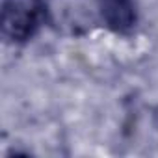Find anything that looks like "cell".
I'll return each instance as SVG.
<instances>
[{
    "mask_svg": "<svg viewBox=\"0 0 158 158\" xmlns=\"http://www.w3.org/2000/svg\"><path fill=\"white\" fill-rule=\"evenodd\" d=\"M48 21V4L45 0H4L2 35L10 43L30 41Z\"/></svg>",
    "mask_w": 158,
    "mask_h": 158,
    "instance_id": "6da1fadb",
    "label": "cell"
},
{
    "mask_svg": "<svg viewBox=\"0 0 158 158\" xmlns=\"http://www.w3.org/2000/svg\"><path fill=\"white\" fill-rule=\"evenodd\" d=\"M102 23L115 34H130L138 23L136 0H97Z\"/></svg>",
    "mask_w": 158,
    "mask_h": 158,
    "instance_id": "7a4b0ae2",
    "label": "cell"
}]
</instances>
